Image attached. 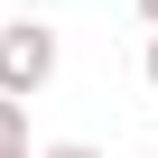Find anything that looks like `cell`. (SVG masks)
<instances>
[{
  "instance_id": "obj_4",
  "label": "cell",
  "mask_w": 158,
  "mask_h": 158,
  "mask_svg": "<svg viewBox=\"0 0 158 158\" xmlns=\"http://www.w3.org/2000/svg\"><path fill=\"white\" fill-rule=\"evenodd\" d=\"M139 74H149V84H158V28H149V47H139Z\"/></svg>"
},
{
  "instance_id": "obj_3",
  "label": "cell",
  "mask_w": 158,
  "mask_h": 158,
  "mask_svg": "<svg viewBox=\"0 0 158 158\" xmlns=\"http://www.w3.org/2000/svg\"><path fill=\"white\" fill-rule=\"evenodd\" d=\"M37 158H102L93 139H56V149H37Z\"/></svg>"
},
{
  "instance_id": "obj_6",
  "label": "cell",
  "mask_w": 158,
  "mask_h": 158,
  "mask_svg": "<svg viewBox=\"0 0 158 158\" xmlns=\"http://www.w3.org/2000/svg\"><path fill=\"white\" fill-rule=\"evenodd\" d=\"M0 158H37V149H0Z\"/></svg>"
},
{
  "instance_id": "obj_5",
  "label": "cell",
  "mask_w": 158,
  "mask_h": 158,
  "mask_svg": "<svg viewBox=\"0 0 158 158\" xmlns=\"http://www.w3.org/2000/svg\"><path fill=\"white\" fill-rule=\"evenodd\" d=\"M139 19H149V28H158V0H139Z\"/></svg>"
},
{
  "instance_id": "obj_1",
  "label": "cell",
  "mask_w": 158,
  "mask_h": 158,
  "mask_svg": "<svg viewBox=\"0 0 158 158\" xmlns=\"http://www.w3.org/2000/svg\"><path fill=\"white\" fill-rule=\"evenodd\" d=\"M56 47H65V37H56L47 19H0V93H19V102L47 93V84H56Z\"/></svg>"
},
{
  "instance_id": "obj_2",
  "label": "cell",
  "mask_w": 158,
  "mask_h": 158,
  "mask_svg": "<svg viewBox=\"0 0 158 158\" xmlns=\"http://www.w3.org/2000/svg\"><path fill=\"white\" fill-rule=\"evenodd\" d=\"M0 149H28V102L0 93Z\"/></svg>"
}]
</instances>
